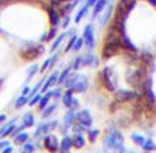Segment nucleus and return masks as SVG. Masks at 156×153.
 Segmentation results:
<instances>
[{
    "label": "nucleus",
    "mask_w": 156,
    "mask_h": 153,
    "mask_svg": "<svg viewBox=\"0 0 156 153\" xmlns=\"http://www.w3.org/2000/svg\"><path fill=\"white\" fill-rule=\"evenodd\" d=\"M65 36H66V34H60L59 37H58L56 40H55V43L52 44V47H51V49H52V51H55V49H56L60 45V43H62V40H63V38H65Z\"/></svg>",
    "instance_id": "obj_27"
},
{
    "label": "nucleus",
    "mask_w": 156,
    "mask_h": 153,
    "mask_svg": "<svg viewBox=\"0 0 156 153\" xmlns=\"http://www.w3.org/2000/svg\"><path fill=\"white\" fill-rule=\"evenodd\" d=\"M101 78H103V82H104V86L108 89V90L112 92L115 89V81L112 79V71H111L110 67H105L101 73Z\"/></svg>",
    "instance_id": "obj_3"
},
{
    "label": "nucleus",
    "mask_w": 156,
    "mask_h": 153,
    "mask_svg": "<svg viewBox=\"0 0 156 153\" xmlns=\"http://www.w3.org/2000/svg\"><path fill=\"white\" fill-rule=\"evenodd\" d=\"M104 144H105V146H108L111 149H122V144H123L122 134L119 131H116V130H114V131H111L107 135Z\"/></svg>",
    "instance_id": "obj_2"
},
{
    "label": "nucleus",
    "mask_w": 156,
    "mask_h": 153,
    "mask_svg": "<svg viewBox=\"0 0 156 153\" xmlns=\"http://www.w3.org/2000/svg\"><path fill=\"white\" fill-rule=\"evenodd\" d=\"M14 130H15V126H14V123L11 122L10 124H5L4 127L0 129V137H7V135L12 134Z\"/></svg>",
    "instance_id": "obj_13"
},
{
    "label": "nucleus",
    "mask_w": 156,
    "mask_h": 153,
    "mask_svg": "<svg viewBox=\"0 0 156 153\" xmlns=\"http://www.w3.org/2000/svg\"><path fill=\"white\" fill-rule=\"evenodd\" d=\"M41 85H43V81H40V82H38L37 85L34 86V89H33V90L30 92V96H36V92H37L38 89H40V86H41Z\"/></svg>",
    "instance_id": "obj_34"
},
{
    "label": "nucleus",
    "mask_w": 156,
    "mask_h": 153,
    "mask_svg": "<svg viewBox=\"0 0 156 153\" xmlns=\"http://www.w3.org/2000/svg\"><path fill=\"white\" fill-rule=\"evenodd\" d=\"M7 146H10V142H8V141H2V142H0V149L7 148Z\"/></svg>",
    "instance_id": "obj_39"
},
{
    "label": "nucleus",
    "mask_w": 156,
    "mask_h": 153,
    "mask_svg": "<svg viewBox=\"0 0 156 153\" xmlns=\"http://www.w3.org/2000/svg\"><path fill=\"white\" fill-rule=\"evenodd\" d=\"M51 96H54V92H48V93H47L45 96L41 97V99H40V101H38V103H40V104H38V108H40L41 111H43L44 108H47V105H48Z\"/></svg>",
    "instance_id": "obj_15"
},
{
    "label": "nucleus",
    "mask_w": 156,
    "mask_h": 153,
    "mask_svg": "<svg viewBox=\"0 0 156 153\" xmlns=\"http://www.w3.org/2000/svg\"><path fill=\"white\" fill-rule=\"evenodd\" d=\"M97 135H99V130H90V131H89V141L93 142Z\"/></svg>",
    "instance_id": "obj_31"
},
{
    "label": "nucleus",
    "mask_w": 156,
    "mask_h": 153,
    "mask_svg": "<svg viewBox=\"0 0 156 153\" xmlns=\"http://www.w3.org/2000/svg\"><path fill=\"white\" fill-rule=\"evenodd\" d=\"M30 92V89L29 88H25L23 89V92H22V96H27V93Z\"/></svg>",
    "instance_id": "obj_43"
},
{
    "label": "nucleus",
    "mask_w": 156,
    "mask_h": 153,
    "mask_svg": "<svg viewBox=\"0 0 156 153\" xmlns=\"http://www.w3.org/2000/svg\"><path fill=\"white\" fill-rule=\"evenodd\" d=\"M33 124H34V118H33V115L30 112L25 113V116H23V126L25 127H32Z\"/></svg>",
    "instance_id": "obj_21"
},
{
    "label": "nucleus",
    "mask_w": 156,
    "mask_h": 153,
    "mask_svg": "<svg viewBox=\"0 0 156 153\" xmlns=\"http://www.w3.org/2000/svg\"><path fill=\"white\" fill-rule=\"evenodd\" d=\"M58 124L56 120L54 122H49V123H45V124H41L40 127L37 129V131H36V135H40V134H45V133H48L49 130L55 129V126Z\"/></svg>",
    "instance_id": "obj_9"
},
{
    "label": "nucleus",
    "mask_w": 156,
    "mask_h": 153,
    "mask_svg": "<svg viewBox=\"0 0 156 153\" xmlns=\"http://www.w3.org/2000/svg\"><path fill=\"white\" fill-rule=\"evenodd\" d=\"M44 148H45L47 151L52 152V153L58 152V149H59L58 138L55 137V135H47V137L44 138Z\"/></svg>",
    "instance_id": "obj_5"
},
{
    "label": "nucleus",
    "mask_w": 156,
    "mask_h": 153,
    "mask_svg": "<svg viewBox=\"0 0 156 153\" xmlns=\"http://www.w3.org/2000/svg\"><path fill=\"white\" fill-rule=\"evenodd\" d=\"M5 118H7L5 115H0V123H3V122L5 120Z\"/></svg>",
    "instance_id": "obj_44"
},
{
    "label": "nucleus",
    "mask_w": 156,
    "mask_h": 153,
    "mask_svg": "<svg viewBox=\"0 0 156 153\" xmlns=\"http://www.w3.org/2000/svg\"><path fill=\"white\" fill-rule=\"evenodd\" d=\"M81 64H82V57H78V59L76 60V63H74L73 67H74V68H78Z\"/></svg>",
    "instance_id": "obj_37"
},
{
    "label": "nucleus",
    "mask_w": 156,
    "mask_h": 153,
    "mask_svg": "<svg viewBox=\"0 0 156 153\" xmlns=\"http://www.w3.org/2000/svg\"><path fill=\"white\" fill-rule=\"evenodd\" d=\"M143 146H144L145 151H152V149H155V144H154V141H152L151 138H148V140L143 144Z\"/></svg>",
    "instance_id": "obj_25"
},
{
    "label": "nucleus",
    "mask_w": 156,
    "mask_h": 153,
    "mask_svg": "<svg viewBox=\"0 0 156 153\" xmlns=\"http://www.w3.org/2000/svg\"><path fill=\"white\" fill-rule=\"evenodd\" d=\"M48 15H49V22H51L54 26H56V25L59 23V21H60L59 12H58L55 8H48Z\"/></svg>",
    "instance_id": "obj_11"
},
{
    "label": "nucleus",
    "mask_w": 156,
    "mask_h": 153,
    "mask_svg": "<svg viewBox=\"0 0 156 153\" xmlns=\"http://www.w3.org/2000/svg\"><path fill=\"white\" fill-rule=\"evenodd\" d=\"M26 103H29V99H27V96H21L18 100H16L15 103V108H21L23 104H26Z\"/></svg>",
    "instance_id": "obj_23"
},
{
    "label": "nucleus",
    "mask_w": 156,
    "mask_h": 153,
    "mask_svg": "<svg viewBox=\"0 0 156 153\" xmlns=\"http://www.w3.org/2000/svg\"><path fill=\"white\" fill-rule=\"evenodd\" d=\"M58 81H59V73L58 71H55L54 74H52L51 77L47 79V82L44 83V86H43V92H45L47 89L49 88V86H52V85H55V83H58Z\"/></svg>",
    "instance_id": "obj_10"
},
{
    "label": "nucleus",
    "mask_w": 156,
    "mask_h": 153,
    "mask_svg": "<svg viewBox=\"0 0 156 153\" xmlns=\"http://www.w3.org/2000/svg\"><path fill=\"white\" fill-rule=\"evenodd\" d=\"M71 141H73V146H76V148H82L85 145V138L81 134H76L74 137H71Z\"/></svg>",
    "instance_id": "obj_16"
},
{
    "label": "nucleus",
    "mask_w": 156,
    "mask_h": 153,
    "mask_svg": "<svg viewBox=\"0 0 156 153\" xmlns=\"http://www.w3.org/2000/svg\"><path fill=\"white\" fill-rule=\"evenodd\" d=\"M76 40H77V37H76V36H73V37H71V40H70V43H69V45H67V49H70L71 47L74 45V43H76Z\"/></svg>",
    "instance_id": "obj_38"
},
{
    "label": "nucleus",
    "mask_w": 156,
    "mask_h": 153,
    "mask_svg": "<svg viewBox=\"0 0 156 153\" xmlns=\"http://www.w3.org/2000/svg\"><path fill=\"white\" fill-rule=\"evenodd\" d=\"M77 120L80 122V124L85 127H90L92 126V116L89 113L88 110H82L77 113Z\"/></svg>",
    "instance_id": "obj_7"
},
{
    "label": "nucleus",
    "mask_w": 156,
    "mask_h": 153,
    "mask_svg": "<svg viewBox=\"0 0 156 153\" xmlns=\"http://www.w3.org/2000/svg\"><path fill=\"white\" fill-rule=\"evenodd\" d=\"M73 93L74 92L71 90V89H69V90L65 93V96H63V103H65V105L67 108H71V105H73V100H74Z\"/></svg>",
    "instance_id": "obj_14"
},
{
    "label": "nucleus",
    "mask_w": 156,
    "mask_h": 153,
    "mask_svg": "<svg viewBox=\"0 0 156 153\" xmlns=\"http://www.w3.org/2000/svg\"><path fill=\"white\" fill-rule=\"evenodd\" d=\"M22 153H30V152H25V151H23V152H22Z\"/></svg>",
    "instance_id": "obj_47"
},
{
    "label": "nucleus",
    "mask_w": 156,
    "mask_h": 153,
    "mask_svg": "<svg viewBox=\"0 0 156 153\" xmlns=\"http://www.w3.org/2000/svg\"><path fill=\"white\" fill-rule=\"evenodd\" d=\"M83 40H85L86 45L89 47V48H92V47L94 45V36H93V26L92 25H88V26L85 27V30H83Z\"/></svg>",
    "instance_id": "obj_8"
},
{
    "label": "nucleus",
    "mask_w": 156,
    "mask_h": 153,
    "mask_svg": "<svg viewBox=\"0 0 156 153\" xmlns=\"http://www.w3.org/2000/svg\"><path fill=\"white\" fill-rule=\"evenodd\" d=\"M74 131H76L77 134H81V133L83 131V127H82V124H77V126H74Z\"/></svg>",
    "instance_id": "obj_36"
},
{
    "label": "nucleus",
    "mask_w": 156,
    "mask_h": 153,
    "mask_svg": "<svg viewBox=\"0 0 156 153\" xmlns=\"http://www.w3.org/2000/svg\"><path fill=\"white\" fill-rule=\"evenodd\" d=\"M76 118H77V115L74 113V111H69V113L66 115V118H65V129H69V126H71L73 124V122L76 120Z\"/></svg>",
    "instance_id": "obj_20"
},
{
    "label": "nucleus",
    "mask_w": 156,
    "mask_h": 153,
    "mask_svg": "<svg viewBox=\"0 0 156 153\" xmlns=\"http://www.w3.org/2000/svg\"><path fill=\"white\" fill-rule=\"evenodd\" d=\"M110 14H111V8H108V10L105 11V14H104V18H101V23H105V22H107V19H108V16H110Z\"/></svg>",
    "instance_id": "obj_35"
},
{
    "label": "nucleus",
    "mask_w": 156,
    "mask_h": 153,
    "mask_svg": "<svg viewBox=\"0 0 156 153\" xmlns=\"http://www.w3.org/2000/svg\"><path fill=\"white\" fill-rule=\"evenodd\" d=\"M105 4H107V0H97V3L94 4V8H93V16H96L99 12H101L105 8Z\"/></svg>",
    "instance_id": "obj_19"
},
{
    "label": "nucleus",
    "mask_w": 156,
    "mask_h": 153,
    "mask_svg": "<svg viewBox=\"0 0 156 153\" xmlns=\"http://www.w3.org/2000/svg\"><path fill=\"white\" fill-rule=\"evenodd\" d=\"M82 44H83V38H77L76 43H74V45H73L74 51H80L81 47H82Z\"/></svg>",
    "instance_id": "obj_30"
},
{
    "label": "nucleus",
    "mask_w": 156,
    "mask_h": 153,
    "mask_svg": "<svg viewBox=\"0 0 156 153\" xmlns=\"http://www.w3.org/2000/svg\"><path fill=\"white\" fill-rule=\"evenodd\" d=\"M69 73H70V68H66L65 71H63L62 74H60V77H59V81H58V83H63L66 81V78L69 77Z\"/></svg>",
    "instance_id": "obj_28"
},
{
    "label": "nucleus",
    "mask_w": 156,
    "mask_h": 153,
    "mask_svg": "<svg viewBox=\"0 0 156 153\" xmlns=\"http://www.w3.org/2000/svg\"><path fill=\"white\" fill-rule=\"evenodd\" d=\"M73 146V141H71V137H65L60 142V149H62L63 153H67Z\"/></svg>",
    "instance_id": "obj_12"
},
{
    "label": "nucleus",
    "mask_w": 156,
    "mask_h": 153,
    "mask_svg": "<svg viewBox=\"0 0 156 153\" xmlns=\"http://www.w3.org/2000/svg\"><path fill=\"white\" fill-rule=\"evenodd\" d=\"M60 93H62V92H60V89H56V90L54 92V96L55 97H60Z\"/></svg>",
    "instance_id": "obj_42"
},
{
    "label": "nucleus",
    "mask_w": 156,
    "mask_h": 153,
    "mask_svg": "<svg viewBox=\"0 0 156 153\" xmlns=\"http://www.w3.org/2000/svg\"><path fill=\"white\" fill-rule=\"evenodd\" d=\"M27 140H29V134H27V133H18V134L15 135V138H14V142H15L16 145H21V144L26 142Z\"/></svg>",
    "instance_id": "obj_17"
},
{
    "label": "nucleus",
    "mask_w": 156,
    "mask_h": 153,
    "mask_svg": "<svg viewBox=\"0 0 156 153\" xmlns=\"http://www.w3.org/2000/svg\"><path fill=\"white\" fill-rule=\"evenodd\" d=\"M37 70H38V66H37V64H33L32 67L29 68V71H27V79H30V78L34 75L36 71H37Z\"/></svg>",
    "instance_id": "obj_29"
},
{
    "label": "nucleus",
    "mask_w": 156,
    "mask_h": 153,
    "mask_svg": "<svg viewBox=\"0 0 156 153\" xmlns=\"http://www.w3.org/2000/svg\"><path fill=\"white\" fill-rule=\"evenodd\" d=\"M96 3H97V0H88V2H86V5L90 7V5H94Z\"/></svg>",
    "instance_id": "obj_40"
},
{
    "label": "nucleus",
    "mask_w": 156,
    "mask_h": 153,
    "mask_svg": "<svg viewBox=\"0 0 156 153\" xmlns=\"http://www.w3.org/2000/svg\"><path fill=\"white\" fill-rule=\"evenodd\" d=\"M44 52V48L41 45H33V44H29L26 48H23L21 51V56L23 57L25 60H33L36 57H38L41 54Z\"/></svg>",
    "instance_id": "obj_1"
},
{
    "label": "nucleus",
    "mask_w": 156,
    "mask_h": 153,
    "mask_svg": "<svg viewBox=\"0 0 156 153\" xmlns=\"http://www.w3.org/2000/svg\"><path fill=\"white\" fill-rule=\"evenodd\" d=\"M69 21H70V19H69V18H66V21L63 22V27H66V26H67V25H69Z\"/></svg>",
    "instance_id": "obj_45"
},
{
    "label": "nucleus",
    "mask_w": 156,
    "mask_h": 153,
    "mask_svg": "<svg viewBox=\"0 0 156 153\" xmlns=\"http://www.w3.org/2000/svg\"><path fill=\"white\" fill-rule=\"evenodd\" d=\"M40 99H41V96H40V94H36V96L33 97L32 100H29V105H34L36 103H38V101H40Z\"/></svg>",
    "instance_id": "obj_33"
},
{
    "label": "nucleus",
    "mask_w": 156,
    "mask_h": 153,
    "mask_svg": "<svg viewBox=\"0 0 156 153\" xmlns=\"http://www.w3.org/2000/svg\"><path fill=\"white\" fill-rule=\"evenodd\" d=\"M3 153H12V148H11V146H7V148H4Z\"/></svg>",
    "instance_id": "obj_41"
},
{
    "label": "nucleus",
    "mask_w": 156,
    "mask_h": 153,
    "mask_svg": "<svg viewBox=\"0 0 156 153\" xmlns=\"http://www.w3.org/2000/svg\"><path fill=\"white\" fill-rule=\"evenodd\" d=\"M132 138H133V141H134L137 145H143L144 142H145V140H144V137H141L140 134H133L132 135Z\"/></svg>",
    "instance_id": "obj_26"
},
{
    "label": "nucleus",
    "mask_w": 156,
    "mask_h": 153,
    "mask_svg": "<svg viewBox=\"0 0 156 153\" xmlns=\"http://www.w3.org/2000/svg\"><path fill=\"white\" fill-rule=\"evenodd\" d=\"M155 148H156V146H155Z\"/></svg>",
    "instance_id": "obj_48"
},
{
    "label": "nucleus",
    "mask_w": 156,
    "mask_h": 153,
    "mask_svg": "<svg viewBox=\"0 0 156 153\" xmlns=\"http://www.w3.org/2000/svg\"><path fill=\"white\" fill-rule=\"evenodd\" d=\"M56 110V105L55 104H52V105H49L48 108H44V111H43V118H48L49 115H51L54 111Z\"/></svg>",
    "instance_id": "obj_22"
},
{
    "label": "nucleus",
    "mask_w": 156,
    "mask_h": 153,
    "mask_svg": "<svg viewBox=\"0 0 156 153\" xmlns=\"http://www.w3.org/2000/svg\"><path fill=\"white\" fill-rule=\"evenodd\" d=\"M136 97H137L136 92H132V90H119L118 93L115 94V100L119 103L130 101V100H134Z\"/></svg>",
    "instance_id": "obj_6"
},
{
    "label": "nucleus",
    "mask_w": 156,
    "mask_h": 153,
    "mask_svg": "<svg viewBox=\"0 0 156 153\" xmlns=\"http://www.w3.org/2000/svg\"><path fill=\"white\" fill-rule=\"evenodd\" d=\"M23 151H25V152H30V153H33V151H34V145H33V144H30V142L25 144Z\"/></svg>",
    "instance_id": "obj_32"
},
{
    "label": "nucleus",
    "mask_w": 156,
    "mask_h": 153,
    "mask_svg": "<svg viewBox=\"0 0 156 153\" xmlns=\"http://www.w3.org/2000/svg\"><path fill=\"white\" fill-rule=\"evenodd\" d=\"M58 2H69V0H58Z\"/></svg>",
    "instance_id": "obj_46"
},
{
    "label": "nucleus",
    "mask_w": 156,
    "mask_h": 153,
    "mask_svg": "<svg viewBox=\"0 0 156 153\" xmlns=\"http://www.w3.org/2000/svg\"><path fill=\"white\" fill-rule=\"evenodd\" d=\"M86 12H88V5L85 4V5H83V7L80 10V12H78V14H77V16H76V22H77V23L81 21V19H82V16L85 15Z\"/></svg>",
    "instance_id": "obj_24"
},
{
    "label": "nucleus",
    "mask_w": 156,
    "mask_h": 153,
    "mask_svg": "<svg viewBox=\"0 0 156 153\" xmlns=\"http://www.w3.org/2000/svg\"><path fill=\"white\" fill-rule=\"evenodd\" d=\"M82 64L85 66H97L99 64V62H97V59L93 56V55H86V56L82 57Z\"/></svg>",
    "instance_id": "obj_18"
},
{
    "label": "nucleus",
    "mask_w": 156,
    "mask_h": 153,
    "mask_svg": "<svg viewBox=\"0 0 156 153\" xmlns=\"http://www.w3.org/2000/svg\"><path fill=\"white\" fill-rule=\"evenodd\" d=\"M88 89V79H86L83 75H77L76 78V82L73 83L71 86V90L77 92V93H82Z\"/></svg>",
    "instance_id": "obj_4"
}]
</instances>
